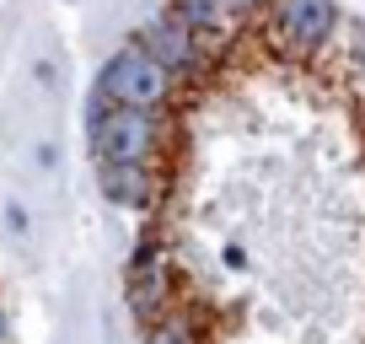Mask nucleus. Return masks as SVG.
Here are the masks:
<instances>
[{"instance_id":"obj_2","label":"nucleus","mask_w":365,"mask_h":344,"mask_svg":"<svg viewBox=\"0 0 365 344\" xmlns=\"http://www.w3.org/2000/svg\"><path fill=\"white\" fill-rule=\"evenodd\" d=\"M172 86H178V81H172L140 44L113 49V54L103 59V70H97V97H103V103H113V108L161 113V108H167V97H172Z\"/></svg>"},{"instance_id":"obj_3","label":"nucleus","mask_w":365,"mask_h":344,"mask_svg":"<svg viewBox=\"0 0 365 344\" xmlns=\"http://www.w3.org/2000/svg\"><path fill=\"white\" fill-rule=\"evenodd\" d=\"M129 312L140 328H156L161 318L178 312V285H172V264L161 237H140L135 258H129Z\"/></svg>"},{"instance_id":"obj_1","label":"nucleus","mask_w":365,"mask_h":344,"mask_svg":"<svg viewBox=\"0 0 365 344\" xmlns=\"http://www.w3.org/2000/svg\"><path fill=\"white\" fill-rule=\"evenodd\" d=\"M161 113H140V108H113L103 97H91V156L97 167L118 161V167H150L161 146Z\"/></svg>"},{"instance_id":"obj_11","label":"nucleus","mask_w":365,"mask_h":344,"mask_svg":"<svg viewBox=\"0 0 365 344\" xmlns=\"http://www.w3.org/2000/svg\"><path fill=\"white\" fill-rule=\"evenodd\" d=\"M0 344H6V312H0Z\"/></svg>"},{"instance_id":"obj_9","label":"nucleus","mask_w":365,"mask_h":344,"mask_svg":"<svg viewBox=\"0 0 365 344\" xmlns=\"http://www.w3.org/2000/svg\"><path fill=\"white\" fill-rule=\"evenodd\" d=\"M349 59H354V70H360V81H365V22L349 27Z\"/></svg>"},{"instance_id":"obj_10","label":"nucleus","mask_w":365,"mask_h":344,"mask_svg":"<svg viewBox=\"0 0 365 344\" xmlns=\"http://www.w3.org/2000/svg\"><path fill=\"white\" fill-rule=\"evenodd\" d=\"M263 6H274V0H226L231 16H247V11H263Z\"/></svg>"},{"instance_id":"obj_4","label":"nucleus","mask_w":365,"mask_h":344,"mask_svg":"<svg viewBox=\"0 0 365 344\" xmlns=\"http://www.w3.org/2000/svg\"><path fill=\"white\" fill-rule=\"evenodd\" d=\"M135 44L145 49L172 81H199V76H205V65H210V44H205V38H194L172 11L150 16V22L135 33Z\"/></svg>"},{"instance_id":"obj_8","label":"nucleus","mask_w":365,"mask_h":344,"mask_svg":"<svg viewBox=\"0 0 365 344\" xmlns=\"http://www.w3.org/2000/svg\"><path fill=\"white\" fill-rule=\"evenodd\" d=\"M140 344H199V323L188 318V312H172V318H161L156 328H145Z\"/></svg>"},{"instance_id":"obj_7","label":"nucleus","mask_w":365,"mask_h":344,"mask_svg":"<svg viewBox=\"0 0 365 344\" xmlns=\"http://www.w3.org/2000/svg\"><path fill=\"white\" fill-rule=\"evenodd\" d=\"M167 11L178 16L182 27L194 38H205L210 49L226 38V27H231V11H226V0H167Z\"/></svg>"},{"instance_id":"obj_5","label":"nucleus","mask_w":365,"mask_h":344,"mask_svg":"<svg viewBox=\"0 0 365 344\" xmlns=\"http://www.w3.org/2000/svg\"><path fill=\"white\" fill-rule=\"evenodd\" d=\"M269 33L279 38L285 54H317L339 33V6L333 0H274L269 6Z\"/></svg>"},{"instance_id":"obj_6","label":"nucleus","mask_w":365,"mask_h":344,"mask_svg":"<svg viewBox=\"0 0 365 344\" xmlns=\"http://www.w3.org/2000/svg\"><path fill=\"white\" fill-rule=\"evenodd\" d=\"M97 188H103L108 205L150 210L156 194H161V172L156 167H118V161H103V167H97Z\"/></svg>"}]
</instances>
